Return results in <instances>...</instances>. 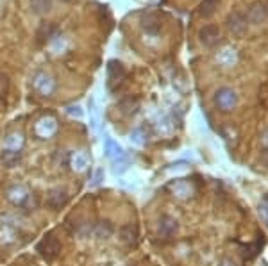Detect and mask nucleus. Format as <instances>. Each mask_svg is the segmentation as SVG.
Returning <instances> with one entry per match:
<instances>
[{"label": "nucleus", "mask_w": 268, "mask_h": 266, "mask_svg": "<svg viewBox=\"0 0 268 266\" xmlns=\"http://www.w3.org/2000/svg\"><path fill=\"white\" fill-rule=\"evenodd\" d=\"M36 250L40 252V255L43 259L52 261L54 257H58L59 250H61V243H59V240L54 236V234H48V236H45L43 240L38 243Z\"/></svg>", "instance_id": "nucleus-1"}, {"label": "nucleus", "mask_w": 268, "mask_h": 266, "mask_svg": "<svg viewBox=\"0 0 268 266\" xmlns=\"http://www.w3.org/2000/svg\"><path fill=\"white\" fill-rule=\"evenodd\" d=\"M33 87L36 90L38 93H40V95L50 97L52 93H54V90H56V80H54V77L48 75V73L40 72V73H36V75H34Z\"/></svg>", "instance_id": "nucleus-2"}, {"label": "nucleus", "mask_w": 268, "mask_h": 266, "mask_svg": "<svg viewBox=\"0 0 268 266\" xmlns=\"http://www.w3.org/2000/svg\"><path fill=\"white\" fill-rule=\"evenodd\" d=\"M215 104L218 106V109L231 111L238 104V95L231 87H222L220 92L217 93V97H215Z\"/></svg>", "instance_id": "nucleus-3"}, {"label": "nucleus", "mask_w": 268, "mask_h": 266, "mask_svg": "<svg viewBox=\"0 0 268 266\" xmlns=\"http://www.w3.org/2000/svg\"><path fill=\"white\" fill-rule=\"evenodd\" d=\"M58 127H59L58 120H56L54 116H43L36 122L34 131H36V134L40 136L41 139H48L58 132Z\"/></svg>", "instance_id": "nucleus-4"}, {"label": "nucleus", "mask_w": 268, "mask_h": 266, "mask_svg": "<svg viewBox=\"0 0 268 266\" xmlns=\"http://www.w3.org/2000/svg\"><path fill=\"white\" fill-rule=\"evenodd\" d=\"M199 38L204 47L213 48L220 43V29L217 25H204L199 33Z\"/></svg>", "instance_id": "nucleus-5"}, {"label": "nucleus", "mask_w": 268, "mask_h": 266, "mask_svg": "<svg viewBox=\"0 0 268 266\" xmlns=\"http://www.w3.org/2000/svg\"><path fill=\"white\" fill-rule=\"evenodd\" d=\"M125 79V70H123L122 63L118 61H109L108 65V86L115 87V84H120Z\"/></svg>", "instance_id": "nucleus-6"}, {"label": "nucleus", "mask_w": 268, "mask_h": 266, "mask_svg": "<svg viewBox=\"0 0 268 266\" xmlns=\"http://www.w3.org/2000/svg\"><path fill=\"white\" fill-rule=\"evenodd\" d=\"M8 197H9V200H11L13 204L20 205V208H25V205L29 204V200H31V193L23 186H18V184L9 188Z\"/></svg>", "instance_id": "nucleus-7"}, {"label": "nucleus", "mask_w": 268, "mask_h": 266, "mask_svg": "<svg viewBox=\"0 0 268 266\" xmlns=\"http://www.w3.org/2000/svg\"><path fill=\"white\" fill-rule=\"evenodd\" d=\"M68 202V195H66L65 190H52L50 193L47 195V204L48 208H52L54 211H58V209H61L63 205Z\"/></svg>", "instance_id": "nucleus-8"}, {"label": "nucleus", "mask_w": 268, "mask_h": 266, "mask_svg": "<svg viewBox=\"0 0 268 266\" xmlns=\"http://www.w3.org/2000/svg\"><path fill=\"white\" fill-rule=\"evenodd\" d=\"M104 152H105V156L113 161V163L118 161V159H122V157L125 156V152H123L122 146H120L113 138H109V136L104 139Z\"/></svg>", "instance_id": "nucleus-9"}, {"label": "nucleus", "mask_w": 268, "mask_h": 266, "mask_svg": "<svg viewBox=\"0 0 268 266\" xmlns=\"http://www.w3.org/2000/svg\"><path fill=\"white\" fill-rule=\"evenodd\" d=\"M229 29L236 34V36H243L247 33V16L242 13H232L229 16Z\"/></svg>", "instance_id": "nucleus-10"}, {"label": "nucleus", "mask_w": 268, "mask_h": 266, "mask_svg": "<svg viewBox=\"0 0 268 266\" xmlns=\"http://www.w3.org/2000/svg\"><path fill=\"white\" fill-rule=\"evenodd\" d=\"M90 164V159H88L86 152H75L70 156V166L75 171H84Z\"/></svg>", "instance_id": "nucleus-11"}, {"label": "nucleus", "mask_w": 268, "mask_h": 266, "mask_svg": "<svg viewBox=\"0 0 268 266\" xmlns=\"http://www.w3.org/2000/svg\"><path fill=\"white\" fill-rule=\"evenodd\" d=\"M120 236H122L123 243H127L129 247H132V245H136V241H138V229H136V225L129 223V225H125L122 229Z\"/></svg>", "instance_id": "nucleus-12"}, {"label": "nucleus", "mask_w": 268, "mask_h": 266, "mask_svg": "<svg viewBox=\"0 0 268 266\" xmlns=\"http://www.w3.org/2000/svg\"><path fill=\"white\" fill-rule=\"evenodd\" d=\"M54 0H31V8L36 15H45V13L52 11Z\"/></svg>", "instance_id": "nucleus-13"}, {"label": "nucleus", "mask_w": 268, "mask_h": 266, "mask_svg": "<svg viewBox=\"0 0 268 266\" xmlns=\"http://www.w3.org/2000/svg\"><path fill=\"white\" fill-rule=\"evenodd\" d=\"M177 230V225H175V222L174 220H170V218H163L159 222V234L163 238H170L172 234Z\"/></svg>", "instance_id": "nucleus-14"}, {"label": "nucleus", "mask_w": 268, "mask_h": 266, "mask_svg": "<svg viewBox=\"0 0 268 266\" xmlns=\"http://www.w3.org/2000/svg\"><path fill=\"white\" fill-rule=\"evenodd\" d=\"M120 111H122L123 114H134L138 111V100L132 99V97L123 99L122 102H120Z\"/></svg>", "instance_id": "nucleus-15"}, {"label": "nucleus", "mask_w": 268, "mask_h": 266, "mask_svg": "<svg viewBox=\"0 0 268 266\" xmlns=\"http://www.w3.org/2000/svg\"><path fill=\"white\" fill-rule=\"evenodd\" d=\"M20 161V150H6L4 154H2V163L6 164V166H15L16 163Z\"/></svg>", "instance_id": "nucleus-16"}, {"label": "nucleus", "mask_w": 268, "mask_h": 266, "mask_svg": "<svg viewBox=\"0 0 268 266\" xmlns=\"http://www.w3.org/2000/svg\"><path fill=\"white\" fill-rule=\"evenodd\" d=\"M22 143H23L22 134H11V136L6 138L4 145H6V150H20Z\"/></svg>", "instance_id": "nucleus-17"}, {"label": "nucleus", "mask_w": 268, "mask_h": 266, "mask_svg": "<svg viewBox=\"0 0 268 266\" xmlns=\"http://www.w3.org/2000/svg\"><path fill=\"white\" fill-rule=\"evenodd\" d=\"M218 8V2L217 0H204L202 6H200V15L206 16V18H209V16H213L215 9Z\"/></svg>", "instance_id": "nucleus-18"}, {"label": "nucleus", "mask_w": 268, "mask_h": 266, "mask_svg": "<svg viewBox=\"0 0 268 266\" xmlns=\"http://www.w3.org/2000/svg\"><path fill=\"white\" fill-rule=\"evenodd\" d=\"M90 114H91V127H93L95 132H98V125H100V118H98V111L97 106H95L93 100H90Z\"/></svg>", "instance_id": "nucleus-19"}, {"label": "nucleus", "mask_w": 268, "mask_h": 266, "mask_svg": "<svg viewBox=\"0 0 268 266\" xmlns=\"http://www.w3.org/2000/svg\"><path fill=\"white\" fill-rule=\"evenodd\" d=\"M97 234L100 238H109L113 234V227L111 223L108 222H102V223H97Z\"/></svg>", "instance_id": "nucleus-20"}, {"label": "nucleus", "mask_w": 268, "mask_h": 266, "mask_svg": "<svg viewBox=\"0 0 268 266\" xmlns=\"http://www.w3.org/2000/svg\"><path fill=\"white\" fill-rule=\"evenodd\" d=\"M130 139H132V143H136V145H145V143H147V138H145V132H143V129H136V131H132Z\"/></svg>", "instance_id": "nucleus-21"}, {"label": "nucleus", "mask_w": 268, "mask_h": 266, "mask_svg": "<svg viewBox=\"0 0 268 266\" xmlns=\"http://www.w3.org/2000/svg\"><path fill=\"white\" fill-rule=\"evenodd\" d=\"M102 181H104V170H102V168H98V170L95 171V175H93V181H91V188L100 186Z\"/></svg>", "instance_id": "nucleus-22"}, {"label": "nucleus", "mask_w": 268, "mask_h": 266, "mask_svg": "<svg viewBox=\"0 0 268 266\" xmlns=\"http://www.w3.org/2000/svg\"><path fill=\"white\" fill-rule=\"evenodd\" d=\"M66 113L70 114V116H77V118H83L84 113L83 109H81V106H68L66 107Z\"/></svg>", "instance_id": "nucleus-23"}]
</instances>
